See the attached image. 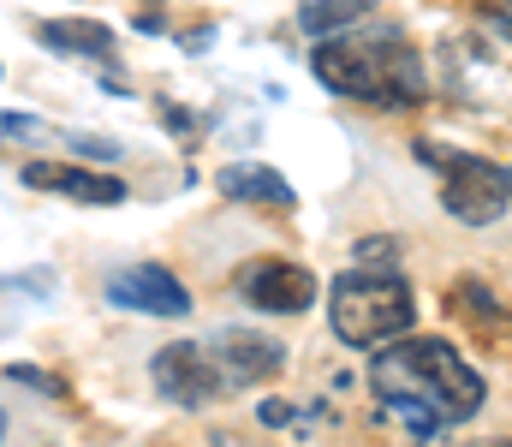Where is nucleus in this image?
Segmentation results:
<instances>
[{
  "mask_svg": "<svg viewBox=\"0 0 512 447\" xmlns=\"http://www.w3.org/2000/svg\"><path fill=\"white\" fill-rule=\"evenodd\" d=\"M370 388L387 412L405 424V436L429 442L453 424H471L489 400L483 376L447 346V340H393L370 364Z\"/></svg>",
  "mask_w": 512,
  "mask_h": 447,
  "instance_id": "f257e3e1",
  "label": "nucleus"
},
{
  "mask_svg": "<svg viewBox=\"0 0 512 447\" xmlns=\"http://www.w3.org/2000/svg\"><path fill=\"white\" fill-rule=\"evenodd\" d=\"M310 66L334 96H352L364 108H417L429 96L411 36L387 18H364L340 36H322L310 48Z\"/></svg>",
  "mask_w": 512,
  "mask_h": 447,
  "instance_id": "f03ea898",
  "label": "nucleus"
},
{
  "mask_svg": "<svg viewBox=\"0 0 512 447\" xmlns=\"http://www.w3.org/2000/svg\"><path fill=\"white\" fill-rule=\"evenodd\" d=\"M328 322L346 346H393L411 334L417 322V298L405 275H370V269H346L328 287Z\"/></svg>",
  "mask_w": 512,
  "mask_h": 447,
  "instance_id": "7ed1b4c3",
  "label": "nucleus"
},
{
  "mask_svg": "<svg viewBox=\"0 0 512 447\" xmlns=\"http://www.w3.org/2000/svg\"><path fill=\"white\" fill-rule=\"evenodd\" d=\"M417 155L441 173V209L465 227H489L512 209V173L471 155V149H435V144H417Z\"/></svg>",
  "mask_w": 512,
  "mask_h": 447,
  "instance_id": "20e7f679",
  "label": "nucleus"
},
{
  "mask_svg": "<svg viewBox=\"0 0 512 447\" xmlns=\"http://www.w3.org/2000/svg\"><path fill=\"white\" fill-rule=\"evenodd\" d=\"M149 382H155L161 400H173V406H185V412H203V406H215V400L227 394V376H221L215 352L197 346V340L161 346V352L149 358Z\"/></svg>",
  "mask_w": 512,
  "mask_h": 447,
  "instance_id": "39448f33",
  "label": "nucleus"
},
{
  "mask_svg": "<svg viewBox=\"0 0 512 447\" xmlns=\"http://www.w3.org/2000/svg\"><path fill=\"white\" fill-rule=\"evenodd\" d=\"M239 298L268 310V316H298L316 304V275L292 257H256L239 269Z\"/></svg>",
  "mask_w": 512,
  "mask_h": 447,
  "instance_id": "423d86ee",
  "label": "nucleus"
},
{
  "mask_svg": "<svg viewBox=\"0 0 512 447\" xmlns=\"http://www.w3.org/2000/svg\"><path fill=\"white\" fill-rule=\"evenodd\" d=\"M108 304L137 310V316H191V293L179 275H167L161 263H131L120 275H108Z\"/></svg>",
  "mask_w": 512,
  "mask_h": 447,
  "instance_id": "0eeeda50",
  "label": "nucleus"
},
{
  "mask_svg": "<svg viewBox=\"0 0 512 447\" xmlns=\"http://www.w3.org/2000/svg\"><path fill=\"white\" fill-rule=\"evenodd\" d=\"M209 352H215V364H221L227 388L274 382V376L286 370V346H280V340H268V334H256V328H221V334L209 340Z\"/></svg>",
  "mask_w": 512,
  "mask_h": 447,
  "instance_id": "6e6552de",
  "label": "nucleus"
},
{
  "mask_svg": "<svg viewBox=\"0 0 512 447\" xmlns=\"http://www.w3.org/2000/svg\"><path fill=\"white\" fill-rule=\"evenodd\" d=\"M24 185L30 191H60V197H78V203H126V179L120 173H90V167H72V161H30L24 167Z\"/></svg>",
  "mask_w": 512,
  "mask_h": 447,
  "instance_id": "1a4fd4ad",
  "label": "nucleus"
},
{
  "mask_svg": "<svg viewBox=\"0 0 512 447\" xmlns=\"http://www.w3.org/2000/svg\"><path fill=\"white\" fill-rule=\"evenodd\" d=\"M215 191L227 203H245V209H292V185L268 161H233V167H221L215 173Z\"/></svg>",
  "mask_w": 512,
  "mask_h": 447,
  "instance_id": "9d476101",
  "label": "nucleus"
},
{
  "mask_svg": "<svg viewBox=\"0 0 512 447\" xmlns=\"http://www.w3.org/2000/svg\"><path fill=\"white\" fill-rule=\"evenodd\" d=\"M36 42L42 48H66V54H114V30L96 24V18H42L36 24Z\"/></svg>",
  "mask_w": 512,
  "mask_h": 447,
  "instance_id": "9b49d317",
  "label": "nucleus"
},
{
  "mask_svg": "<svg viewBox=\"0 0 512 447\" xmlns=\"http://www.w3.org/2000/svg\"><path fill=\"white\" fill-rule=\"evenodd\" d=\"M376 6H382V0H298V30L322 42V36H340V30H352V24H364Z\"/></svg>",
  "mask_w": 512,
  "mask_h": 447,
  "instance_id": "f8f14e48",
  "label": "nucleus"
},
{
  "mask_svg": "<svg viewBox=\"0 0 512 447\" xmlns=\"http://www.w3.org/2000/svg\"><path fill=\"white\" fill-rule=\"evenodd\" d=\"M399 257H405L399 239H358L352 245V269H370V275H399Z\"/></svg>",
  "mask_w": 512,
  "mask_h": 447,
  "instance_id": "ddd939ff",
  "label": "nucleus"
},
{
  "mask_svg": "<svg viewBox=\"0 0 512 447\" xmlns=\"http://www.w3.org/2000/svg\"><path fill=\"white\" fill-rule=\"evenodd\" d=\"M483 24L512 42V0H483Z\"/></svg>",
  "mask_w": 512,
  "mask_h": 447,
  "instance_id": "4468645a",
  "label": "nucleus"
},
{
  "mask_svg": "<svg viewBox=\"0 0 512 447\" xmlns=\"http://www.w3.org/2000/svg\"><path fill=\"white\" fill-rule=\"evenodd\" d=\"M12 382H24V388H42V394H54V400H60V382H54V376H42V370H12Z\"/></svg>",
  "mask_w": 512,
  "mask_h": 447,
  "instance_id": "2eb2a0df",
  "label": "nucleus"
},
{
  "mask_svg": "<svg viewBox=\"0 0 512 447\" xmlns=\"http://www.w3.org/2000/svg\"><path fill=\"white\" fill-rule=\"evenodd\" d=\"M477 447H512V442H477Z\"/></svg>",
  "mask_w": 512,
  "mask_h": 447,
  "instance_id": "dca6fc26",
  "label": "nucleus"
}]
</instances>
